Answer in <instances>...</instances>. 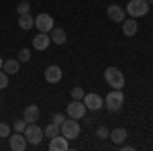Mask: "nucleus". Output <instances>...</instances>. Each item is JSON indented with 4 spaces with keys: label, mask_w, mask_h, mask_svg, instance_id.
Masks as SVG:
<instances>
[{
    "label": "nucleus",
    "mask_w": 153,
    "mask_h": 151,
    "mask_svg": "<svg viewBox=\"0 0 153 151\" xmlns=\"http://www.w3.org/2000/svg\"><path fill=\"white\" fill-rule=\"evenodd\" d=\"M104 80H106V84H108L110 88H114V90L125 88V76H123V71L118 70V68H106L104 70Z\"/></svg>",
    "instance_id": "f257e3e1"
},
{
    "label": "nucleus",
    "mask_w": 153,
    "mask_h": 151,
    "mask_svg": "<svg viewBox=\"0 0 153 151\" xmlns=\"http://www.w3.org/2000/svg\"><path fill=\"white\" fill-rule=\"evenodd\" d=\"M125 12L133 19H141L149 12V4L147 0H129V4L125 6Z\"/></svg>",
    "instance_id": "f03ea898"
},
{
    "label": "nucleus",
    "mask_w": 153,
    "mask_h": 151,
    "mask_svg": "<svg viewBox=\"0 0 153 151\" xmlns=\"http://www.w3.org/2000/svg\"><path fill=\"white\" fill-rule=\"evenodd\" d=\"M123 104H125V94L120 92V90H112L104 98V108L108 112H118L123 108Z\"/></svg>",
    "instance_id": "7ed1b4c3"
},
{
    "label": "nucleus",
    "mask_w": 153,
    "mask_h": 151,
    "mask_svg": "<svg viewBox=\"0 0 153 151\" xmlns=\"http://www.w3.org/2000/svg\"><path fill=\"white\" fill-rule=\"evenodd\" d=\"M59 131H61V135L68 141H71V139H78V137H80L82 127H80V123H78L76 118H70V121H63V123H61Z\"/></svg>",
    "instance_id": "20e7f679"
},
{
    "label": "nucleus",
    "mask_w": 153,
    "mask_h": 151,
    "mask_svg": "<svg viewBox=\"0 0 153 151\" xmlns=\"http://www.w3.org/2000/svg\"><path fill=\"white\" fill-rule=\"evenodd\" d=\"M23 135H25V139H27V143L29 145H39L41 141H43V129L41 127H37L35 123H29L27 125V129L23 131Z\"/></svg>",
    "instance_id": "39448f33"
},
{
    "label": "nucleus",
    "mask_w": 153,
    "mask_h": 151,
    "mask_svg": "<svg viewBox=\"0 0 153 151\" xmlns=\"http://www.w3.org/2000/svg\"><path fill=\"white\" fill-rule=\"evenodd\" d=\"M65 112H68V116H70V118L80 121V118H84V116H86L88 108H86V104H84L82 100H71L70 104H68V108H65Z\"/></svg>",
    "instance_id": "423d86ee"
},
{
    "label": "nucleus",
    "mask_w": 153,
    "mask_h": 151,
    "mask_svg": "<svg viewBox=\"0 0 153 151\" xmlns=\"http://www.w3.org/2000/svg\"><path fill=\"white\" fill-rule=\"evenodd\" d=\"M35 27L41 31V33H51V29L55 27V25H53V16L47 14V12L37 14V16H35Z\"/></svg>",
    "instance_id": "0eeeda50"
},
{
    "label": "nucleus",
    "mask_w": 153,
    "mask_h": 151,
    "mask_svg": "<svg viewBox=\"0 0 153 151\" xmlns=\"http://www.w3.org/2000/svg\"><path fill=\"white\" fill-rule=\"evenodd\" d=\"M106 14H108V19H110L112 23H123V21L127 19L125 8H123L120 4H117V2H112V4L106 6Z\"/></svg>",
    "instance_id": "6e6552de"
},
{
    "label": "nucleus",
    "mask_w": 153,
    "mask_h": 151,
    "mask_svg": "<svg viewBox=\"0 0 153 151\" xmlns=\"http://www.w3.org/2000/svg\"><path fill=\"white\" fill-rule=\"evenodd\" d=\"M82 102L86 104V108H88V110H100V108H104V100H102V98H100L96 92L84 94Z\"/></svg>",
    "instance_id": "1a4fd4ad"
},
{
    "label": "nucleus",
    "mask_w": 153,
    "mask_h": 151,
    "mask_svg": "<svg viewBox=\"0 0 153 151\" xmlns=\"http://www.w3.org/2000/svg\"><path fill=\"white\" fill-rule=\"evenodd\" d=\"M8 145H10L12 151H25L29 143H27L23 133H16V131H14V135H8Z\"/></svg>",
    "instance_id": "9d476101"
},
{
    "label": "nucleus",
    "mask_w": 153,
    "mask_h": 151,
    "mask_svg": "<svg viewBox=\"0 0 153 151\" xmlns=\"http://www.w3.org/2000/svg\"><path fill=\"white\" fill-rule=\"evenodd\" d=\"M68 147H70V141L65 139L61 133L49 139V151H65Z\"/></svg>",
    "instance_id": "9b49d317"
},
{
    "label": "nucleus",
    "mask_w": 153,
    "mask_h": 151,
    "mask_svg": "<svg viewBox=\"0 0 153 151\" xmlns=\"http://www.w3.org/2000/svg\"><path fill=\"white\" fill-rule=\"evenodd\" d=\"M49 43H51L49 33H41V31H39V35L33 37V47H35L37 51H45V49L49 47Z\"/></svg>",
    "instance_id": "f8f14e48"
},
{
    "label": "nucleus",
    "mask_w": 153,
    "mask_h": 151,
    "mask_svg": "<svg viewBox=\"0 0 153 151\" xmlns=\"http://www.w3.org/2000/svg\"><path fill=\"white\" fill-rule=\"evenodd\" d=\"M123 33L127 37H133V35H137V31H139V25H137V19H133V16H129V19H125L123 21Z\"/></svg>",
    "instance_id": "ddd939ff"
},
{
    "label": "nucleus",
    "mask_w": 153,
    "mask_h": 151,
    "mask_svg": "<svg viewBox=\"0 0 153 151\" xmlns=\"http://www.w3.org/2000/svg\"><path fill=\"white\" fill-rule=\"evenodd\" d=\"M61 68L59 65H49L47 70H45V80L49 82V84H57V82H61Z\"/></svg>",
    "instance_id": "4468645a"
},
{
    "label": "nucleus",
    "mask_w": 153,
    "mask_h": 151,
    "mask_svg": "<svg viewBox=\"0 0 153 151\" xmlns=\"http://www.w3.org/2000/svg\"><path fill=\"white\" fill-rule=\"evenodd\" d=\"M39 115H41L39 106H37V104H29L27 108H25V112H23V118L27 121V125H29V123H35V121H39Z\"/></svg>",
    "instance_id": "2eb2a0df"
},
{
    "label": "nucleus",
    "mask_w": 153,
    "mask_h": 151,
    "mask_svg": "<svg viewBox=\"0 0 153 151\" xmlns=\"http://www.w3.org/2000/svg\"><path fill=\"white\" fill-rule=\"evenodd\" d=\"M49 37H51V41H53L55 45H63V43L68 41V33H65V29H59V27H53L51 33H49Z\"/></svg>",
    "instance_id": "dca6fc26"
},
{
    "label": "nucleus",
    "mask_w": 153,
    "mask_h": 151,
    "mask_svg": "<svg viewBox=\"0 0 153 151\" xmlns=\"http://www.w3.org/2000/svg\"><path fill=\"white\" fill-rule=\"evenodd\" d=\"M108 139L112 141L114 145H120V143H125V139H127V129H123V127L112 129V131H110V135H108Z\"/></svg>",
    "instance_id": "f3484780"
},
{
    "label": "nucleus",
    "mask_w": 153,
    "mask_h": 151,
    "mask_svg": "<svg viewBox=\"0 0 153 151\" xmlns=\"http://www.w3.org/2000/svg\"><path fill=\"white\" fill-rule=\"evenodd\" d=\"M2 70L6 71L8 76H16L19 70H21V61H19V59H6V61L2 63Z\"/></svg>",
    "instance_id": "a211bd4d"
},
{
    "label": "nucleus",
    "mask_w": 153,
    "mask_h": 151,
    "mask_svg": "<svg viewBox=\"0 0 153 151\" xmlns=\"http://www.w3.org/2000/svg\"><path fill=\"white\" fill-rule=\"evenodd\" d=\"M19 27H21L23 31L33 29V27H35V19H33V14H31V12H27V14H19Z\"/></svg>",
    "instance_id": "6ab92c4d"
},
{
    "label": "nucleus",
    "mask_w": 153,
    "mask_h": 151,
    "mask_svg": "<svg viewBox=\"0 0 153 151\" xmlns=\"http://www.w3.org/2000/svg\"><path fill=\"white\" fill-rule=\"evenodd\" d=\"M59 133H61V131H59V125H55V123H51V125H47V127L43 129V135L49 137V139L55 137V135H59Z\"/></svg>",
    "instance_id": "aec40b11"
},
{
    "label": "nucleus",
    "mask_w": 153,
    "mask_h": 151,
    "mask_svg": "<svg viewBox=\"0 0 153 151\" xmlns=\"http://www.w3.org/2000/svg\"><path fill=\"white\" fill-rule=\"evenodd\" d=\"M16 59H19L21 63H27V61L31 59V49H27V47H23V49L19 51V55H16Z\"/></svg>",
    "instance_id": "412c9836"
},
{
    "label": "nucleus",
    "mask_w": 153,
    "mask_h": 151,
    "mask_svg": "<svg viewBox=\"0 0 153 151\" xmlns=\"http://www.w3.org/2000/svg\"><path fill=\"white\" fill-rule=\"evenodd\" d=\"M16 12H19V14H27V12H31V4H29L27 0L19 2V6H16Z\"/></svg>",
    "instance_id": "4be33fe9"
},
{
    "label": "nucleus",
    "mask_w": 153,
    "mask_h": 151,
    "mask_svg": "<svg viewBox=\"0 0 153 151\" xmlns=\"http://www.w3.org/2000/svg\"><path fill=\"white\" fill-rule=\"evenodd\" d=\"M84 88H80V86H76V88H71V98H74V100H82L84 98Z\"/></svg>",
    "instance_id": "5701e85b"
},
{
    "label": "nucleus",
    "mask_w": 153,
    "mask_h": 151,
    "mask_svg": "<svg viewBox=\"0 0 153 151\" xmlns=\"http://www.w3.org/2000/svg\"><path fill=\"white\" fill-rule=\"evenodd\" d=\"M8 135H10V127L6 123H0V139H8Z\"/></svg>",
    "instance_id": "b1692460"
},
{
    "label": "nucleus",
    "mask_w": 153,
    "mask_h": 151,
    "mask_svg": "<svg viewBox=\"0 0 153 151\" xmlns=\"http://www.w3.org/2000/svg\"><path fill=\"white\" fill-rule=\"evenodd\" d=\"M12 129H14L16 133H23L25 129H27V121H25V118H21V121H14V125H12Z\"/></svg>",
    "instance_id": "393cba45"
},
{
    "label": "nucleus",
    "mask_w": 153,
    "mask_h": 151,
    "mask_svg": "<svg viewBox=\"0 0 153 151\" xmlns=\"http://www.w3.org/2000/svg\"><path fill=\"white\" fill-rule=\"evenodd\" d=\"M4 88H8V74L0 70V90H4Z\"/></svg>",
    "instance_id": "a878e982"
},
{
    "label": "nucleus",
    "mask_w": 153,
    "mask_h": 151,
    "mask_svg": "<svg viewBox=\"0 0 153 151\" xmlns=\"http://www.w3.org/2000/svg\"><path fill=\"white\" fill-rule=\"evenodd\" d=\"M108 135H110V131L106 127H98V131H96V137L98 139H108Z\"/></svg>",
    "instance_id": "bb28decb"
},
{
    "label": "nucleus",
    "mask_w": 153,
    "mask_h": 151,
    "mask_svg": "<svg viewBox=\"0 0 153 151\" xmlns=\"http://www.w3.org/2000/svg\"><path fill=\"white\" fill-rule=\"evenodd\" d=\"M63 121H65V116L61 115V112H57V115H53V123H55V125H59V127H61V123H63Z\"/></svg>",
    "instance_id": "cd10ccee"
},
{
    "label": "nucleus",
    "mask_w": 153,
    "mask_h": 151,
    "mask_svg": "<svg viewBox=\"0 0 153 151\" xmlns=\"http://www.w3.org/2000/svg\"><path fill=\"white\" fill-rule=\"evenodd\" d=\"M120 149H125V151H133L135 147H133V145H123V143H120Z\"/></svg>",
    "instance_id": "c85d7f7f"
},
{
    "label": "nucleus",
    "mask_w": 153,
    "mask_h": 151,
    "mask_svg": "<svg viewBox=\"0 0 153 151\" xmlns=\"http://www.w3.org/2000/svg\"><path fill=\"white\" fill-rule=\"evenodd\" d=\"M2 63H4V61H2V57H0V70H2Z\"/></svg>",
    "instance_id": "c756f323"
},
{
    "label": "nucleus",
    "mask_w": 153,
    "mask_h": 151,
    "mask_svg": "<svg viewBox=\"0 0 153 151\" xmlns=\"http://www.w3.org/2000/svg\"><path fill=\"white\" fill-rule=\"evenodd\" d=\"M147 4H153V0H147Z\"/></svg>",
    "instance_id": "7c9ffc66"
}]
</instances>
